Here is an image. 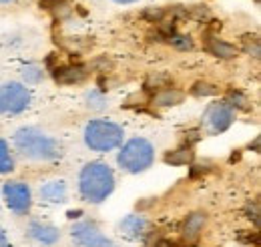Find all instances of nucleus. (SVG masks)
I'll list each match as a JSON object with an SVG mask.
<instances>
[{
    "instance_id": "nucleus-18",
    "label": "nucleus",
    "mask_w": 261,
    "mask_h": 247,
    "mask_svg": "<svg viewBox=\"0 0 261 247\" xmlns=\"http://www.w3.org/2000/svg\"><path fill=\"white\" fill-rule=\"evenodd\" d=\"M163 159H165V163H169V165H177V167H181V165H189V163L193 161V147L185 143V145H181V147H177V149L165 153Z\"/></svg>"
},
{
    "instance_id": "nucleus-28",
    "label": "nucleus",
    "mask_w": 261,
    "mask_h": 247,
    "mask_svg": "<svg viewBox=\"0 0 261 247\" xmlns=\"http://www.w3.org/2000/svg\"><path fill=\"white\" fill-rule=\"evenodd\" d=\"M0 245H10L8 235H6V231H4V227H2V225H0Z\"/></svg>"
},
{
    "instance_id": "nucleus-23",
    "label": "nucleus",
    "mask_w": 261,
    "mask_h": 247,
    "mask_svg": "<svg viewBox=\"0 0 261 247\" xmlns=\"http://www.w3.org/2000/svg\"><path fill=\"white\" fill-rule=\"evenodd\" d=\"M219 93V89L213 85V83H207V81H197L195 85L191 87V94L193 96H213V94Z\"/></svg>"
},
{
    "instance_id": "nucleus-9",
    "label": "nucleus",
    "mask_w": 261,
    "mask_h": 247,
    "mask_svg": "<svg viewBox=\"0 0 261 247\" xmlns=\"http://www.w3.org/2000/svg\"><path fill=\"white\" fill-rule=\"evenodd\" d=\"M24 235L36 247H57L63 239L61 227L50 221H42V219H31L27 223Z\"/></svg>"
},
{
    "instance_id": "nucleus-24",
    "label": "nucleus",
    "mask_w": 261,
    "mask_h": 247,
    "mask_svg": "<svg viewBox=\"0 0 261 247\" xmlns=\"http://www.w3.org/2000/svg\"><path fill=\"white\" fill-rule=\"evenodd\" d=\"M165 87H171V81H169V77L167 75H155V77H151L147 83H145V91L147 93H157V91H161Z\"/></svg>"
},
{
    "instance_id": "nucleus-20",
    "label": "nucleus",
    "mask_w": 261,
    "mask_h": 247,
    "mask_svg": "<svg viewBox=\"0 0 261 247\" xmlns=\"http://www.w3.org/2000/svg\"><path fill=\"white\" fill-rule=\"evenodd\" d=\"M223 101L233 107L235 113H237V111H247V109H249V98L241 93V91H235V89H231Z\"/></svg>"
},
{
    "instance_id": "nucleus-19",
    "label": "nucleus",
    "mask_w": 261,
    "mask_h": 247,
    "mask_svg": "<svg viewBox=\"0 0 261 247\" xmlns=\"http://www.w3.org/2000/svg\"><path fill=\"white\" fill-rule=\"evenodd\" d=\"M85 107H87L89 111L102 113V111L109 107V98H107L105 91H100V89H91V91H87V93H85Z\"/></svg>"
},
{
    "instance_id": "nucleus-1",
    "label": "nucleus",
    "mask_w": 261,
    "mask_h": 247,
    "mask_svg": "<svg viewBox=\"0 0 261 247\" xmlns=\"http://www.w3.org/2000/svg\"><path fill=\"white\" fill-rule=\"evenodd\" d=\"M12 151L29 163H55L63 157V143L36 125H22L12 135Z\"/></svg>"
},
{
    "instance_id": "nucleus-33",
    "label": "nucleus",
    "mask_w": 261,
    "mask_h": 247,
    "mask_svg": "<svg viewBox=\"0 0 261 247\" xmlns=\"http://www.w3.org/2000/svg\"><path fill=\"white\" fill-rule=\"evenodd\" d=\"M0 209H2V207H0Z\"/></svg>"
},
{
    "instance_id": "nucleus-5",
    "label": "nucleus",
    "mask_w": 261,
    "mask_h": 247,
    "mask_svg": "<svg viewBox=\"0 0 261 247\" xmlns=\"http://www.w3.org/2000/svg\"><path fill=\"white\" fill-rule=\"evenodd\" d=\"M33 93L20 81H8L0 85V117H18L29 111Z\"/></svg>"
},
{
    "instance_id": "nucleus-31",
    "label": "nucleus",
    "mask_w": 261,
    "mask_h": 247,
    "mask_svg": "<svg viewBox=\"0 0 261 247\" xmlns=\"http://www.w3.org/2000/svg\"><path fill=\"white\" fill-rule=\"evenodd\" d=\"M10 2H14V0H0V4H10Z\"/></svg>"
},
{
    "instance_id": "nucleus-11",
    "label": "nucleus",
    "mask_w": 261,
    "mask_h": 247,
    "mask_svg": "<svg viewBox=\"0 0 261 247\" xmlns=\"http://www.w3.org/2000/svg\"><path fill=\"white\" fill-rule=\"evenodd\" d=\"M207 227V213L205 211H191L181 223V241L187 247H193L201 239Z\"/></svg>"
},
{
    "instance_id": "nucleus-4",
    "label": "nucleus",
    "mask_w": 261,
    "mask_h": 247,
    "mask_svg": "<svg viewBox=\"0 0 261 247\" xmlns=\"http://www.w3.org/2000/svg\"><path fill=\"white\" fill-rule=\"evenodd\" d=\"M83 141L93 153H111L123 145L125 129L109 119H91L83 129Z\"/></svg>"
},
{
    "instance_id": "nucleus-29",
    "label": "nucleus",
    "mask_w": 261,
    "mask_h": 247,
    "mask_svg": "<svg viewBox=\"0 0 261 247\" xmlns=\"http://www.w3.org/2000/svg\"><path fill=\"white\" fill-rule=\"evenodd\" d=\"M98 247H119V245H117V243H115V241H113V239L109 237V239H107L105 243H100V245H98Z\"/></svg>"
},
{
    "instance_id": "nucleus-13",
    "label": "nucleus",
    "mask_w": 261,
    "mask_h": 247,
    "mask_svg": "<svg viewBox=\"0 0 261 247\" xmlns=\"http://www.w3.org/2000/svg\"><path fill=\"white\" fill-rule=\"evenodd\" d=\"M53 79L59 83V85H63V87H74V85H81V83H85L87 81V77H89V70H87V66H83V64H59V66H55L53 70Z\"/></svg>"
},
{
    "instance_id": "nucleus-10",
    "label": "nucleus",
    "mask_w": 261,
    "mask_h": 247,
    "mask_svg": "<svg viewBox=\"0 0 261 247\" xmlns=\"http://www.w3.org/2000/svg\"><path fill=\"white\" fill-rule=\"evenodd\" d=\"M151 227H153L151 221L141 213H129L117 225L119 233L129 241H145L151 235Z\"/></svg>"
},
{
    "instance_id": "nucleus-21",
    "label": "nucleus",
    "mask_w": 261,
    "mask_h": 247,
    "mask_svg": "<svg viewBox=\"0 0 261 247\" xmlns=\"http://www.w3.org/2000/svg\"><path fill=\"white\" fill-rule=\"evenodd\" d=\"M241 46H243V51H245L249 57L259 59L261 42H259V36H257V34H243V36H241Z\"/></svg>"
},
{
    "instance_id": "nucleus-22",
    "label": "nucleus",
    "mask_w": 261,
    "mask_h": 247,
    "mask_svg": "<svg viewBox=\"0 0 261 247\" xmlns=\"http://www.w3.org/2000/svg\"><path fill=\"white\" fill-rule=\"evenodd\" d=\"M167 42H169L173 48H177V51H193V48H195V42H193V38H191L189 34H181V32H175V34H171Z\"/></svg>"
},
{
    "instance_id": "nucleus-32",
    "label": "nucleus",
    "mask_w": 261,
    "mask_h": 247,
    "mask_svg": "<svg viewBox=\"0 0 261 247\" xmlns=\"http://www.w3.org/2000/svg\"><path fill=\"white\" fill-rule=\"evenodd\" d=\"M0 247H12V245H0Z\"/></svg>"
},
{
    "instance_id": "nucleus-27",
    "label": "nucleus",
    "mask_w": 261,
    "mask_h": 247,
    "mask_svg": "<svg viewBox=\"0 0 261 247\" xmlns=\"http://www.w3.org/2000/svg\"><path fill=\"white\" fill-rule=\"evenodd\" d=\"M153 247H177V243H173V241H169V239H159V241H155Z\"/></svg>"
},
{
    "instance_id": "nucleus-12",
    "label": "nucleus",
    "mask_w": 261,
    "mask_h": 247,
    "mask_svg": "<svg viewBox=\"0 0 261 247\" xmlns=\"http://www.w3.org/2000/svg\"><path fill=\"white\" fill-rule=\"evenodd\" d=\"M68 183L65 179H48L38 189V199L48 205H63L68 201Z\"/></svg>"
},
{
    "instance_id": "nucleus-8",
    "label": "nucleus",
    "mask_w": 261,
    "mask_h": 247,
    "mask_svg": "<svg viewBox=\"0 0 261 247\" xmlns=\"http://www.w3.org/2000/svg\"><path fill=\"white\" fill-rule=\"evenodd\" d=\"M70 239H72L74 247H98L109 237L95 219L83 217L70 225Z\"/></svg>"
},
{
    "instance_id": "nucleus-15",
    "label": "nucleus",
    "mask_w": 261,
    "mask_h": 247,
    "mask_svg": "<svg viewBox=\"0 0 261 247\" xmlns=\"http://www.w3.org/2000/svg\"><path fill=\"white\" fill-rule=\"evenodd\" d=\"M183 91H179L177 87H165L161 91L151 94V103L155 107H175L183 101Z\"/></svg>"
},
{
    "instance_id": "nucleus-26",
    "label": "nucleus",
    "mask_w": 261,
    "mask_h": 247,
    "mask_svg": "<svg viewBox=\"0 0 261 247\" xmlns=\"http://www.w3.org/2000/svg\"><path fill=\"white\" fill-rule=\"evenodd\" d=\"M40 6L46 10H59V8L66 6V2L65 0H40Z\"/></svg>"
},
{
    "instance_id": "nucleus-30",
    "label": "nucleus",
    "mask_w": 261,
    "mask_h": 247,
    "mask_svg": "<svg viewBox=\"0 0 261 247\" xmlns=\"http://www.w3.org/2000/svg\"><path fill=\"white\" fill-rule=\"evenodd\" d=\"M113 2H117V4H135L139 0H113Z\"/></svg>"
},
{
    "instance_id": "nucleus-14",
    "label": "nucleus",
    "mask_w": 261,
    "mask_h": 247,
    "mask_svg": "<svg viewBox=\"0 0 261 247\" xmlns=\"http://www.w3.org/2000/svg\"><path fill=\"white\" fill-rule=\"evenodd\" d=\"M205 51H207L209 55L221 59V61H231V59H235L237 53H239L231 42L219 38V36L213 34V32H207V34H205Z\"/></svg>"
},
{
    "instance_id": "nucleus-2",
    "label": "nucleus",
    "mask_w": 261,
    "mask_h": 247,
    "mask_svg": "<svg viewBox=\"0 0 261 247\" xmlns=\"http://www.w3.org/2000/svg\"><path fill=\"white\" fill-rule=\"evenodd\" d=\"M76 187H79V195L85 203L100 205L113 195V191L117 187V177L109 163L91 161L81 169Z\"/></svg>"
},
{
    "instance_id": "nucleus-25",
    "label": "nucleus",
    "mask_w": 261,
    "mask_h": 247,
    "mask_svg": "<svg viewBox=\"0 0 261 247\" xmlns=\"http://www.w3.org/2000/svg\"><path fill=\"white\" fill-rule=\"evenodd\" d=\"M245 213L249 219H253V225L257 227L259 225V203L257 201H249L247 205H245Z\"/></svg>"
},
{
    "instance_id": "nucleus-7",
    "label": "nucleus",
    "mask_w": 261,
    "mask_h": 247,
    "mask_svg": "<svg viewBox=\"0 0 261 247\" xmlns=\"http://www.w3.org/2000/svg\"><path fill=\"white\" fill-rule=\"evenodd\" d=\"M235 117H237V113L233 111V107L229 103H225L223 98L221 101H213L203 111L201 131L211 135V137L213 135H221V133H225L229 127L235 123Z\"/></svg>"
},
{
    "instance_id": "nucleus-6",
    "label": "nucleus",
    "mask_w": 261,
    "mask_h": 247,
    "mask_svg": "<svg viewBox=\"0 0 261 247\" xmlns=\"http://www.w3.org/2000/svg\"><path fill=\"white\" fill-rule=\"evenodd\" d=\"M0 193H2V201H4L6 209L14 217H27L33 211L34 195L27 181L8 179V181L2 183Z\"/></svg>"
},
{
    "instance_id": "nucleus-3",
    "label": "nucleus",
    "mask_w": 261,
    "mask_h": 247,
    "mask_svg": "<svg viewBox=\"0 0 261 247\" xmlns=\"http://www.w3.org/2000/svg\"><path fill=\"white\" fill-rule=\"evenodd\" d=\"M155 145L145 137H130L117 149V165L123 173L139 175L155 165Z\"/></svg>"
},
{
    "instance_id": "nucleus-16",
    "label": "nucleus",
    "mask_w": 261,
    "mask_h": 247,
    "mask_svg": "<svg viewBox=\"0 0 261 247\" xmlns=\"http://www.w3.org/2000/svg\"><path fill=\"white\" fill-rule=\"evenodd\" d=\"M16 171V157L6 139L0 137V175H12Z\"/></svg>"
},
{
    "instance_id": "nucleus-17",
    "label": "nucleus",
    "mask_w": 261,
    "mask_h": 247,
    "mask_svg": "<svg viewBox=\"0 0 261 247\" xmlns=\"http://www.w3.org/2000/svg\"><path fill=\"white\" fill-rule=\"evenodd\" d=\"M20 77H22L20 83H22L24 87H36V85H40V83L44 81L46 70H44V66L38 64V62H29V64L20 70Z\"/></svg>"
}]
</instances>
